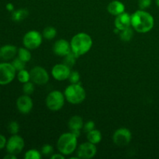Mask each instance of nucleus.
<instances>
[{
    "instance_id": "1",
    "label": "nucleus",
    "mask_w": 159,
    "mask_h": 159,
    "mask_svg": "<svg viewBox=\"0 0 159 159\" xmlns=\"http://www.w3.org/2000/svg\"><path fill=\"white\" fill-rule=\"evenodd\" d=\"M154 25L155 20L147 11L140 9L131 15V26L138 33L146 34L153 29Z\"/></svg>"
},
{
    "instance_id": "2",
    "label": "nucleus",
    "mask_w": 159,
    "mask_h": 159,
    "mask_svg": "<svg viewBox=\"0 0 159 159\" xmlns=\"http://www.w3.org/2000/svg\"><path fill=\"white\" fill-rule=\"evenodd\" d=\"M70 44L71 51L79 57L90 51L93 46V39L88 34L79 33L71 38Z\"/></svg>"
},
{
    "instance_id": "3",
    "label": "nucleus",
    "mask_w": 159,
    "mask_h": 159,
    "mask_svg": "<svg viewBox=\"0 0 159 159\" xmlns=\"http://www.w3.org/2000/svg\"><path fill=\"white\" fill-rule=\"evenodd\" d=\"M78 145V137L72 132L64 133L59 137L57 142V150L65 156L70 155L75 151Z\"/></svg>"
},
{
    "instance_id": "4",
    "label": "nucleus",
    "mask_w": 159,
    "mask_h": 159,
    "mask_svg": "<svg viewBox=\"0 0 159 159\" xmlns=\"http://www.w3.org/2000/svg\"><path fill=\"white\" fill-rule=\"evenodd\" d=\"M65 99L69 103L78 105L83 102L86 97L85 90L79 83L71 84L65 90Z\"/></svg>"
},
{
    "instance_id": "5",
    "label": "nucleus",
    "mask_w": 159,
    "mask_h": 159,
    "mask_svg": "<svg viewBox=\"0 0 159 159\" xmlns=\"http://www.w3.org/2000/svg\"><path fill=\"white\" fill-rule=\"evenodd\" d=\"M65 95L59 90H54L47 96L46 106L51 111H58L65 105Z\"/></svg>"
},
{
    "instance_id": "6",
    "label": "nucleus",
    "mask_w": 159,
    "mask_h": 159,
    "mask_svg": "<svg viewBox=\"0 0 159 159\" xmlns=\"http://www.w3.org/2000/svg\"><path fill=\"white\" fill-rule=\"evenodd\" d=\"M16 71L12 63H0V85H5L12 82L15 79Z\"/></svg>"
},
{
    "instance_id": "7",
    "label": "nucleus",
    "mask_w": 159,
    "mask_h": 159,
    "mask_svg": "<svg viewBox=\"0 0 159 159\" xmlns=\"http://www.w3.org/2000/svg\"><path fill=\"white\" fill-rule=\"evenodd\" d=\"M43 35L37 30H30L26 33L23 39V43L25 48L30 50L38 48L42 43Z\"/></svg>"
},
{
    "instance_id": "8",
    "label": "nucleus",
    "mask_w": 159,
    "mask_h": 159,
    "mask_svg": "<svg viewBox=\"0 0 159 159\" xmlns=\"http://www.w3.org/2000/svg\"><path fill=\"white\" fill-rule=\"evenodd\" d=\"M30 80L34 84L38 85H45L48 82L50 76L45 68L40 66H35L30 71Z\"/></svg>"
},
{
    "instance_id": "9",
    "label": "nucleus",
    "mask_w": 159,
    "mask_h": 159,
    "mask_svg": "<svg viewBox=\"0 0 159 159\" xmlns=\"http://www.w3.org/2000/svg\"><path fill=\"white\" fill-rule=\"evenodd\" d=\"M131 132L126 127H121L114 132L113 135V143L118 147H125L130 142Z\"/></svg>"
},
{
    "instance_id": "10",
    "label": "nucleus",
    "mask_w": 159,
    "mask_h": 159,
    "mask_svg": "<svg viewBox=\"0 0 159 159\" xmlns=\"http://www.w3.org/2000/svg\"><path fill=\"white\" fill-rule=\"evenodd\" d=\"M25 143L23 138L17 134H12L6 143V151L12 155H19L23 151Z\"/></svg>"
},
{
    "instance_id": "11",
    "label": "nucleus",
    "mask_w": 159,
    "mask_h": 159,
    "mask_svg": "<svg viewBox=\"0 0 159 159\" xmlns=\"http://www.w3.org/2000/svg\"><path fill=\"white\" fill-rule=\"evenodd\" d=\"M97 148L96 144L89 142H85L81 144L78 147L77 156L82 159H90L96 155Z\"/></svg>"
},
{
    "instance_id": "12",
    "label": "nucleus",
    "mask_w": 159,
    "mask_h": 159,
    "mask_svg": "<svg viewBox=\"0 0 159 159\" xmlns=\"http://www.w3.org/2000/svg\"><path fill=\"white\" fill-rule=\"evenodd\" d=\"M71 71V68L65 64H57L52 68L51 74L55 80L61 82L68 79Z\"/></svg>"
},
{
    "instance_id": "13",
    "label": "nucleus",
    "mask_w": 159,
    "mask_h": 159,
    "mask_svg": "<svg viewBox=\"0 0 159 159\" xmlns=\"http://www.w3.org/2000/svg\"><path fill=\"white\" fill-rule=\"evenodd\" d=\"M53 51L56 55L65 57L71 52V44L68 40L65 39L57 40L53 45Z\"/></svg>"
},
{
    "instance_id": "14",
    "label": "nucleus",
    "mask_w": 159,
    "mask_h": 159,
    "mask_svg": "<svg viewBox=\"0 0 159 159\" xmlns=\"http://www.w3.org/2000/svg\"><path fill=\"white\" fill-rule=\"evenodd\" d=\"M34 102L32 99L28 95H23L20 96L16 100V107L19 112L23 114L29 113L32 110Z\"/></svg>"
},
{
    "instance_id": "15",
    "label": "nucleus",
    "mask_w": 159,
    "mask_h": 159,
    "mask_svg": "<svg viewBox=\"0 0 159 159\" xmlns=\"http://www.w3.org/2000/svg\"><path fill=\"white\" fill-rule=\"evenodd\" d=\"M114 25L115 28L118 29L120 31L130 27L131 26V15L124 12L116 16L114 20Z\"/></svg>"
},
{
    "instance_id": "16",
    "label": "nucleus",
    "mask_w": 159,
    "mask_h": 159,
    "mask_svg": "<svg viewBox=\"0 0 159 159\" xmlns=\"http://www.w3.org/2000/svg\"><path fill=\"white\" fill-rule=\"evenodd\" d=\"M68 127H69L71 132H72L75 136L79 138L80 136V130L83 129L84 123L83 120L79 116H73L69 119L68 123Z\"/></svg>"
},
{
    "instance_id": "17",
    "label": "nucleus",
    "mask_w": 159,
    "mask_h": 159,
    "mask_svg": "<svg viewBox=\"0 0 159 159\" xmlns=\"http://www.w3.org/2000/svg\"><path fill=\"white\" fill-rule=\"evenodd\" d=\"M18 52L16 47L14 45L6 44L0 48V58L4 61H9L14 58Z\"/></svg>"
},
{
    "instance_id": "18",
    "label": "nucleus",
    "mask_w": 159,
    "mask_h": 159,
    "mask_svg": "<svg viewBox=\"0 0 159 159\" xmlns=\"http://www.w3.org/2000/svg\"><path fill=\"white\" fill-rule=\"evenodd\" d=\"M107 11L113 16H118L125 12V6L124 3L118 0H114L109 3L107 6Z\"/></svg>"
},
{
    "instance_id": "19",
    "label": "nucleus",
    "mask_w": 159,
    "mask_h": 159,
    "mask_svg": "<svg viewBox=\"0 0 159 159\" xmlns=\"http://www.w3.org/2000/svg\"><path fill=\"white\" fill-rule=\"evenodd\" d=\"M86 138L89 142L93 143L94 144H97L102 141V134L99 130L93 129V130L87 133Z\"/></svg>"
},
{
    "instance_id": "20",
    "label": "nucleus",
    "mask_w": 159,
    "mask_h": 159,
    "mask_svg": "<svg viewBox=\"0 0 159 159\" xmlns=\"http://www.w3.org/2000/svg\"><path fill=\"white\" fill-rule=\"evenodd\" d=\"M29 15V12L26 9H20L14 10L12 13V20L14 22H20L26 19Z\"/></svg>"
},
{
    "instance_id": "21",
    "label": "nucleus",
    "mask_w": 159,
    "mask_h": 159,
    "mask_svg": "<svg viewBox=\"0 0 159 159\" xmlns=\"http://www.w3.org/2000/svg\"><path fill=\"white\" fill-rule=\"evenodd\" d=\"M18 57L24 62H28L31 59V53L30 49L26 48H20L18 49Z\"/></svg>"
},
{
    "instance_id": "22",
    "label": "nucleus",
    "mask_w": 159,
    "mask_h": 159,
    "mask_svg": "<svg viewBox=\"0 0 159 159\" xmlns=\"http://www.w3.org/2000/svg\"><path fill=\"white\" fill-rule=\"evenodd\" d=\"M133 36L134 30L130 26L127 28V29L124 30H121L120 32V40L124 42L130 41L131 39L133 38Z\"/></svg>"
},
{
    "instance_id": "23",
    "label": "nucleus",
    "mask_w": 159,
    "mask_h": 159,
    "mask_svg": "<svg viewBox=\"0 0 159 159\" xmlns=\"http://www.w3.org/2000/svg\"><path fill=\"white\" fill-rule=\"evenodd\" d=\"M42 35L47 40H53L57 35V30L54 26H47L43 29Z\"/></svg>"
},
{
    "instance_id": "24",
    "label": "nucleus",
    "mask_w": 159,
    "mask_h": 159,
    "mask_svg": "<svg viewBox=\"0 0 159 159\" xmlns=\"http://www.w3.org/2000/svg\"><path fill=\"white\" fill-rule=\"evenodd\" d=\"M78 56L75 54L71 51V53L66 55L65 57V61H64V64H65L66 65H68V67L71 68V67L74 66L76 63V59L78 58Z\"/></svg>"
},
{
    "instance_id": "25",
    "label": "nucleus",
    "mask_w": 159,
    "mask_h": 159,
    "mask_svg": "<svg viewBox=\"0 0 159 159\" xmlns=\"http://www.w3.org/2000/svg\"><path fill=\"white\" fill-rule=\"evenodd\" d=\"M17 78H18V80L21 83H26V82H29L30 80V72L28 71L23 69L21 71H19L18 75H17Z\"/></svg>"
},
{
    "instance_id": "26",
    "label": "nucleus",
    "mask_w": 159,
    "mask_h": 159,
    "mask_svg": "<svg viewBox=\"0 0 159 159\" xmlns=\"http://www.w3.org/2000/svg\"><path fill=\"white\" fill-rule=\"evenodd\" d=\"M41 152L36 149H30L25 153V159H40L41 158Z\"/></svg>"
},
{
    "instance_id": "27",
    "label": "nucleus",
    "mask_w": 159,
    "mask_h": 159,
    "mask_svg": "<svg viewBox=\"0 0 159 159\" xmlns=\"http://www.w3.org/2000/svg\"><path fill=\"white\" fill-rule=\"evenodd\" d=\"M35 89V87H34V83L33 82H27L26 83H23V92L25 95H30L33 94Z\"/></svg>"
},
{
    "instance_id": "28",
    "label": "nucleus",
    "mask_w": 159,
    "mask_h": 159,
    "mask_svg": "<svg viewBox=\"0 0 159 159\" xmlns=\"http://www.w3.org/2000/svg\"><path fill=\"white\" fill-rule=\"evenodd\" d=\"M12 65H13V67L15 68V69L16 71H21V70L24 69L25 65H26V62H24L23 61H22L21 59H20L19 57L14 59L12 61Z\"/></svg>"
},
{
    "instance_id": "29",
    "label": "nucleus",
    "mask_w": 159,
    "mask_h": 159,
    "mask_svg": "<svg viewBox=\"0 0 159 159\" xmlns=\"http://www.w3.org/2000/svg\"><path fill=\"white\" fill-rule=\"evenodd\" d=\"M8 130L11 134H17L20 130V125L16 121H11L8 125Z\"/></svg>"
},
{
    "instance_id": "30",
    "label": "nucleus",
    "mask_w": 159,
    "mask_h": 159,
    "mask_svg": "<svg viewBox=\"0 0 159 159\" xmlns=\"http://www.w3.org/2000/svg\"><path fill=\"white\" fill-rule=\"evenodd\" d=\"M40 152L45 156H51L54 154V148L51 144H44L42 146Z\"/></svg>"
},
{
    "instance_id": "31",
    "label": "nucleus",
    "mask_w": 159,
    "mask_h": 159,
    "mask_svg": "<svg viewBox=\"0 0 159 159\" xmlns=\"http://www.w3.org/2000/svg\"><path fill=\"white\" fill-rule=\"evenodd\" d=\"M68 80L71 82V84L79 83L80 81V75L77 71H71L69 77H68Z\"/></svg>"
},
{
    "instance_id": "32",
    "label": "nucleus",
    "mask_w": 159,
    "mask_h": 159,
    "mask_svg": "<svg viewBox=\"0 0 159 159\" xmlns=\"http://www.w3.org/2000/svg\"><path fill=\"white\" fill-rule=\"evenodd\" d=\"M152 2V0H138V6H139L140 9H148L151 6Z\"/></svg>"
},
{
    "instance_id": "33",
    "label": "nucleus",
    "mask_w": 159,
    "mask_h": 159,
    "mask_svg": "<svg viewBox=\"0 0 159 159\" xmlns=\"http://www.w3.org/2000/svg\"><path fill=\"white\" fill-rule=\"evenodd\" d=\"M95 127H96V124H95L94 121L89 120L84 124L83 130H84V131L86 132V133H88V132L91 131V130H93V129H95Z\"/></svg>"
},
{
    "instance_id": "34",
    "label": "nucleus",
    "mask_w": 159,
    "mask_h": 159,
    "mask_svg": "<svg viewBox=\"0 0 159 159\" xmlns=\"http://www.w3.org/2000/svg\"><path fill=\"white\" fill-rule=\"evenodd\" d=\"M6 143H7V140L5 138V136L0 134V150L6 147Z\"/></svg>"
},
{
    "instance_id": "35",
    "label": "nucleus",
    "mask_w": 159,
    "mask_h": 159,
    "mask_svg": "<svg viewBox=\"0 0 159 159\" xmlns=\"http://www.w3.org/2000/svg\"><path fill=\"white\" fill-rule=\"evenodd\" d=\"M50 158L51 159H65V155L59 152L57 154H53L51 156H50Z\"/></svg>"
},
{
    "instance_id": "36",
    "label": "nucleus",
    "mask_w": 159,
    "mask_h": 159,
    "mask_svg": "<svg viewBox=\"0 0 159 159\" xmlns=\"http://www.w3.org/2000/svg\"><path fill=\"white\" fill-rule=\"evenodd\" d=\"M6 8L8 11H9V12H12L14 11V6L12 3H8V4L6 5Z\"/></svg>"
},
{
    "instance_id": "37",
    "label": "nucleus",
    "mask_w": 159,
    "mask_h": 159,
    "mask_svg": "<svg viewBox=\"0 0 159 159\" xmlns=\"http://www.w3.org/2000/svg\"><path fill=\"white\" fill-rule=\"evenodd\" d=\"M5 159H16V155H12V154L8 153L7 155L4 157Z\"/></svg>"
},
{
    "instance_id": "38",
    "label": "nucleus",
    "mask_w": 159,
    "mask_h": 159,
    "mask_svg": "<svg viewBox=\"0 0 159 159\" xmlns=\"http://www.w3.org/2000/svg\"><path fill=\"white\" fill-rule=\"evenodd\" d=\"M155 2H156L157 6L159 8V0H155Z\"/></svg>"
}]
</instances>
